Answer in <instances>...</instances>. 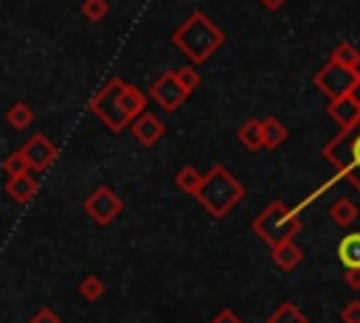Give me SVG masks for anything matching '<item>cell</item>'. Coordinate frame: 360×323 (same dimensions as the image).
Returning <instances> with one entry per match:
<instances>
[{"instance_id": "6da1fadb", "label": "cell", "mask_w": 360, "mask_h": 323, "mask_svg": "<svg viewBox=\"0 0 360 323\" xmlns=\"http://www.w3.org/2000/svg\"><path fill=\"white\" fill-rule=\"evenodd\" d=\"M90 112L110 129V132H121L124 126H129L141 112H146V95L124 81V79H110L93 98H90Z\"/></svg>"}, {"instance_id": "7a4b0ae2", "label": "cell", "mask_w": 360, "mask_h": 323, "mask_svg": "<svg viewBox=\"0 0 360 323\" xmlns=\"http://www.w3.org/2000/svg\"><path fill=\"white\" fill-rule=\"evenodd\" d=\"M225 31L205 14V11H191L174 31H172V45L180 48L191 65L208 62L222 45H225Z\"/></svg>"}, {"instance_id": "3957f363", "label": "cell", "mask_w": 360, "mask_h": 323, "mask_svg": "<svg viewBox=\"0 0 360 323\" xmlns=\"http://www.w3.org/2000/svg\"><path fill=\"white\" fill-rule=\"evenodd\" d=\"M245 197V185L222 166V163H214L208 174H202V185L200 191L194 194V199L214 216V219H222L228 216L231 208H236Z\"/></svg>"}, {"instance_id": "277c9868", "label": "cell", "mask_w": 360, "mask_h": 323, "mask_svg": "<svg viewBox=\"0 0 360 323\" xmlns=\"http://www.w3.org/2000/svg\"><path fill=\"white\" fill-rule=\"evenodd\" d=\"M250 230L273 250V247H278V244L295 239V233L301 230V219H298V213H295L287 202L273 199V202H267V208L253 219Z\"/></svg>"}, {"instance_id": "5b68a950", "label": "cell", "mask_w": 360, "mask_h": 323, "mask_svg": "<svg viewBox=\"0 0 360 323\" xmlns=\"http://www.w3.org/2000/svg\"><path fill=\"white\" fill-rule=\"evenodd\" d=\"M323 160L335 166L340 177H346L357 194H360V121L354 126L340 129L326 146H323Z\"/></svg>"}, {"instance_id": "8992f818", "label": "cell", "mask_w": 360, "mask_h": 323, "mask_svg": "<svg viewBox=\"0 0 360 323\" xmlns=\"http://www.w3.org/2000/svg\"><path fill=\"white\" fill-rule=\"evenodd\" d=\"M124 211V202L121 197L110 188V185H98L87 199H84V213L96 222V225H112Z\"/></svg>"}, {"instance_id": "52a82bcc", "label": "cell", "mask_w": 360, "mask_h": 323, "mask_svg": "<svg viewBox=\"0 0 360 323\" xmlns=\"http://www.w3.org/2000/svg\"><path fill=\"white\" fill-rule=\"evenodd\" d=\"M315 87H318L329 101H335V98H343V95L352 93L354 76L349 73V67H340V65H335V62L326 59V65L315 73Z\"/></svg>"}, {"instance_id": "ba28073f", "label": "cell", "mask_w": 360, "mask_h": 323, "mask_svg": "<svg viewBox=\"0 0 360 323\" xmlns=\"http://www.w3.org/2000/svg\"><path fill=\"white\" fill-rule=\"evenodd\" d=\"M149 95H152V98L160 104V110H166V112H177V110L186 104V98H188V93L180 87V81L174 79L172 70H169V73H160V76L152 81Z\"/></svg>"}, {"instance_id": "9c48e42d", "label": "cell", "mask_w": 360, "mask_h": 323, "mask_svg": "<svg viewBox=\"0 0 360 323\" xmlns=\"http://www.w3.org/2000/svg\"><path fill=\"white\" fill-rule=\"evenodd\" d=\"M22 154H25V160H28V169H34V171H42V169H48V166L56 160L59 149L53 146V140H51L48 135L37 132V135H31V138L25 140V146H22Z\"/></svg>"}, {"instance_id": "30bf717a", "label": "cell", "mask_w": 360, "mask_h": 323, "mask_svg": "<svg viewBox=\"0 0 360 323\" xmlns=\"http://www.w3.org/2000/svg\"><path fill=\"white\" fill-rule=\"evenodd\" d=\"M129 132L135 135L138 143H143V146H155V143L163 138L166 126H163V121H160L155 112H141V115L129 124Z\"/></svg>"}, {"instance_id": "8fae6325", "label": "cell", "mask_w": 360, "mask_h": 323, "mask_svg": "<svg viewBox=\"0 0 360 323\" xmlns=\"http://www.w3.org/2000/svg\"><path fill=\"white\" fill-rule=\"evenodd\" d=\"M326 112H329V118H332V121H335L340 129H346V126H354V124L360 121V107L354 104V98H352V95H343V98H335V101H329Z\"/></svg>"}, {"instance_id": "7c38bea8", "label": "cell", "mask_w": 360, "mask_h": 323, "mask_svg": "<svg viewBox=\"0 0 360 323\" xmlns=\"http://www.w3.org/2000/svg\"><path fill=\"white\" fill-rule=\"evenodd\" d=\"M6 194L14 205H25L34 199L37 194V180L31 174H20V177H8L6 180Z\"/></svg>"}, {"instance_id": "4fadbf2b", "label": "cell", "mask_w": 360, "mask_h": 323, "mask_svg": "<svg viewBox=\"0 0 360 323\" xmlns=\"http://www.w3.org/2000/svg\"><path fill=\"white\" fill-rule=\"evenodd\" d=\"M270 258H273V264H276L281 272H292V270L304 261V250H301L295 242H284V244H278V247L270 250Z\"/></svg>"}, {"instance_id": "5bb4252c", "label": "cell", "mask_w": 360, "mask_h": 323, "mask_svg": "<svg viewBox=\"0 0 360 323\" xmlns=\"http://www.w3.org/2000/svg\"><path fill=\"white\" fill-rule=\"evenodd\" d=\"M338 258L346 270H360V233H349L338 244Z\"/></svg>"}, {"instance_id": "9a60e30c", "label": "cell", "mask_w": 360, "mask_h": 323, "mask_svg": "<svg viewBox=\"0 0 360 323\" xmlns=\"http://www.w3.org/2000/svg\"><path fill=\"white\" fill-rule=\"evenodd\" d=\"M287 140V126L278 118H262V146L264 149H278Z\"/></svg>"}, {"instance_id": "2e32d148", "label": "cell", "mask_w": 360, "mask_h": 323, "mask_svg": "<svg viewBox=\"0 0 360 323\" xmlns=\"http://www.w3.org/2000/svg\"><path fill=\"white\" fill-rule=\"evenodd\" d=\"M236 138H239V143H242L248 152L264 149V146H262V121H259V118H248V121L239 126Z\"/></svg>"}, {"instance_id": "e0dca14e", "label": "cell", "mask_w": 360, "mask_h": 323, "mask_svg": "<svg viewBox=\"0 0 360 323\" xmlns=\"http://www.w3.org/2000/svg\"><path fill=\"white\" fill-rule=\"evenodd\" d=\"M6 124L11 129H28L34 124V110L25 104V101H14L8 110H6Z\"/></svg>"}, {"instance_id": "ac0fdd59", "label": "cell", "mask_w": 360, "mask_h": 323, "mask_svg": "<svg viewBox=\"0 0 360 323\" xmlns=\"http://www.w3.org/2000/svg\"><path fill=\"white\" fill-rule=\"evenodd\" d=\"M329 216H332V222H335V225H340V228H349V225L357 219V205H354L352 199L340 197V199H335V202H332V208H329Z\"/></svg>"}, {"instance_id": "d6986e66", "label": "cell", "mask_w": 360, "mask_h": 323, "mask_svg": "<svg viewBox=\"0 0 360 323\" xmlns=\"http://www.w3.org/2000/svg\"><path fill=\"white\" fill-rule=\"evenodd\" d=\"M267 323H309V317L295 306V303H281L267 315Z\"/></svg>"}, {"instance_id": "ffe728a7", "label": "cell", "mask_w": 360, "mask_h": 323, "mask_svg": "<svg viewBox=\"0 0 360 323\" xmlns=\"http://www.w3.org/2000/svg\"><path fill=\"white\" fill-rule=\"evenodd\" d=\"M174 185L183 191V194H197L200 191V185H202V174L194 169V166H183L177 174H174Z\"/></svg>"}, {"instance_id": "44dd1931", "label": "cell", "mask_w": 360, "mask_h": 323, "mask_svg": "<svg viewBox=\"0 0 360 323\" xmlns=\"http://www.w3.org/2000/svg\"><path fill=\"white\" fill-rule=\"evenodd\" d=\"M104 281L98 278V275H84L82 281H79V295L84 298V301H98L101 295H104Z\"/></svg>"}, {"instance_id": "7402d4cb", "label": "cell", "mask_w": 360, "mask_h": 323, "mask_svg": "<svg viewBox=\"0 0 360 323\" xmlns=\"http://www.w3.org/2000/svg\"><path fill=\"white\" fill-rule=\"evenodd\" d=\"M3 171H6L8 177H20V174H28V171H31V169H28V160H25V154H22V149L11 152V154L3 160Z\"/></svg>"}, {"instance_id": "603a6c76", "label": "cell", "mask_w": 360, "mask_h": 323, "mask_svg": "<svg viewBox=\"0 0 360 323\" xmlns=\"http://www.w3.org/2000/svg\"><path fill=\"white\" fill-rule=\"evenodd\" d=\"M357 53H360V51H357L354 45H349V42H338V45L332 48V53H329V62H335V65H340V67H349V65L354 62Z\"/></svg>"}, {"instance_id": "cb8c5ba5", "label": "cell", "mask_w": 360, "mask_h": 323, "mask_svg": "<svg viewBox=\"0 0 360 323\" xmlns=\"http://www.w3.org/2000/svg\"><path fill=\"white\" fill-rule=\"evenodd\" d=\"M82 14L90 22H101L110 14V3L107 0H82Z\"/></svg>"}, {"instance_id": "d4e9b609", "label": "cell", "mask_w": 360, "mask_h": 323, "mask_svg": "<svg viewBox=\"0 0 360 323\" xmlns=\"http://www.w3.org/2000/svg\"><path fill=\"white\" fill-rule=\"evenodd\" d=\"M174 73V79L180 81V87L191 95V90H197V84H200V73H197V67H191V65H183V67H177V70H172Z\"/></svg>"}, {"instance_id": "484cf974", "label": "cell", "mask_w": 360, "mask_h": 323, "mask_svg": "<svg viewBox=\"0 0 360 323\" xmlns=\"http://www.w3.org/2000/svg\"><path fill=\"white\" fill-rule=\"evenodd\" d=\"M28 323H62V317H59L51 306H39V309L28 317Z\"/></svg>"}, {"instance_id": "4316f807", "label": "cell", "mask_w": 360, "mask_h": 323, "mask_svg": "<svg viewBox=\"0 0 360 323\" xmlns=\"http://www.w3.org/2000/svg\"><path fill=\"white\" fill-rule=\"evenodd\" d=\"M340 320L343 323H360V301H349L340 309Z\"/></svg>"}, {"instance_id": "83f0119b", "label": "cell", "mask_w": 360, "mask_h": 323, "mask_svg": "<svg viewBox=\"0 0 360 323\" xmlns=\"http://www.w3.org/2000/svg\"><path fill=\"white\" fill-rule=\"evenodd\" d=\"M211 323H242V317H239L233 309H219V312L211 317Z\"/></svg>"}, {"instance_id": "f1b7e54d", "label": "cell", "mask_w": 360, "mask_h": 323, "mask_svg": "<svg viewBox=\"0 0 360 323\" xmlns=\"http://www.w3.org/2000/svg\"><path fill=\"white\" fill-rule=\"evenodd\" d=\"M343 284H346L349 289L360 292V270H346V272H343Z\"/></svg>"}, {"instance_id": "f546056e", "label": "cell", "mask_w": 360, "mask_h": 323, "mask_svg": "<svg viewBox=\"0 0 360 323\" xmlns=\"http://www.w3.org/2000/svg\"><path fill=\"white\" fill-rule=\"evenodd\" d=\"M349 73L354 76V81H360V53H357V56H354V62L349 65Z\"/></svg>"}, {"instance_id": "4dcf8cb0", "label": "cell", "mask_w": 360, "mask_h": 323, "mask_svg": "<svg viewBox=\"0 0 360 323\" xmlns=\"http://www.w3.org/2000/svg\"><path fill=\"white\" fill-rule=\"evenodd\" d=\"M352 98H354V104L360 107V81H354V87H352V93H349Z\"/></svg>"}, {"instance_id": "1f68e13d", "label": "cell", "mask_w": 360, "mask_h": 323, "mask_svg": "<svg viewBox=\"0 0 360 323\" xmlns=\"http://www.w3.org/2000/svg\"><path fill=\"white\" fill-rule=\"evenodd\" d=\"M262 6H267V8H278L281 3H287V0H259Z\"/></svg>"}]
</instances>
